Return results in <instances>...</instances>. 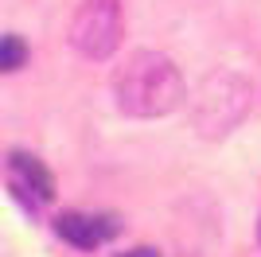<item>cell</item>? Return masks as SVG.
<instances>
[{"instance_id":"cell-1","label":"cell","mask_w":261,"mask_h":257,"mask_svg":"<svg viewBox=\"0 0 261 257\" xmlns=\"http://www.w3.org/2000/svg\"><path fill=\"white\" fill-rule=\"evenodd\" d=\"M184 94L187 90H184L179 66L160 51H137L113 74L117 109L129 117H164V113L179 109Z\"/></svg>"},{"instance_id":"cell-2","label":"cell","mask_w":261,"mask_h":257,"mask_svg":"<svg viewBox=\"0 0 261 257\" xmlns=\"http://www.w3.org/2000/svg\"><path fill=\"white\" fill-rule=\"evenodd\" d=\"M121 35H125V12H121V0H82L70 20V47H74L82 59H109V55L121 47Z\"/></svg>"},{"instance_id":"cell-3","label":"cell","mask_w":261,"mask_h":257,"mask_svg":"<svg viewBox=\"0 0 261 257\" xmlns=\"http://www.w3.org/2000/svg\"><path fill=\"white\" fill-rule=\"evenodd\" d=\"M55 234L70 242L78 249H98L101 242L117 234V222L113 218H101V214H82V211H63L55 218Z\"/></svg>"},{"instance_id":"cell-4","label":"cell","mask_w":261,"mask_h":257,"mask_svg":"<svg viewBox=\"0 0 261 257\" xmlns=\"http://www.w3.org/2000/svg\"><path fill=\"white\" fill-rule=\"evenodd\" d=\"M8 168H12V175H16V183H20L28 195H35L39 203H51L55 199V175L47 171L43 160H35L32 152H12Z\"/></svg>"},{"instance_id":"cell-5","label":"cell","mask_w":261,"mask_h":257,"mask_svg":"<svg viewBox=\"0 0 261 257\" xmlns=\"http://www.w3.org/2000/svg\"><path fill=\"white\" fill-rule=\"evenodd\" d=\"M28 63V43L20 35H0V74H12Z\"/></svg>"},{"instance_id":"cell-6","label":"cell","mask_w":261,"mask_h":257,"mask_svg":"<svg viewBox=\"0 0 261 257\" xmlns=\"http://www.w3.org/2000/svg\"><path fill=\"white\" fill-rule=\"evenodd\" d=\"M129 257H152V249H137V253H129Z\"/></svg>"},{"instance_id":"cell-7","label":"cell","mask_w":261,"mask_h":257,"mask_svg":"<svg viewBox=\"0 0 261 257\" xmlns=\"http://www.w3.org/2000/svg\"><path fill=\"white\" fill-rule=\"evenodd\" d=\"M257 238H261V222H257Z\"/></svg>"}]
</instances>
